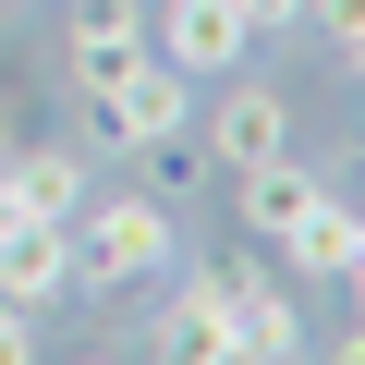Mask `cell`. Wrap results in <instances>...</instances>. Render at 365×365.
Here are the masks:
<instances>
[{
  "label": "cell",
  "instance_id": "277c9868",
  "mask_svg": "<svg viewBox=\"0 0 365 365\" xmlns=\"http://www.w3.org/2000/svg\"><path fill=\"white\" fill-rule=\"evenodd\" d=\"M220 304H232V365H317L304 353V317L268 268H220Z\"/></svg>",
  "mask_w": 365,
  "mask_h": 365
},
{
  "label": "cell",
  "instance_id": "2e32d148",
  "mask_svg": "<svg viewBox=\"0 0 365 365\" xmlns=\"http://www.w3.org/2000/svg\"><path fill=\"white\" fill-rule=\"evenodd\" d=\"M13 220H25V207H13V170H0V232H13Z\"/></svg>",
  "mask_w": 365,
  "mask_h": 365
},
{
  "label": "cell",
  "instance_id": "52a82bcc",
  "mask_svg": "<svg viewBox=\"0 0 365 365\" xmlns=\"http://www.w3.org/2000/svg\"><path fill=\"white\" fill-rule=\"evenodd\" d=\"M280 146H292L280 86H232V98L207 110V158H220V170H256V158H280Z\"/></svg>",
  "mask_w": 365,
  "mask_h": 365
},
{
  "label": "cell",
  "instance_id": "8fae6325",
  "mask_svg": "<svg viewBox=\"0 0 365 365\" xmlns=\"http://www.w3.org/2000/svg\"><path fill=\"white\" fill-rule=\"evenodd\" d=\"M353 220H365V207H353V195H329V182H317V207L292 220V244H280V268H304V280H341V268H353Z\"/></svg>",
  "mask_w": 365,
  "mask_h": 365
},
{
  "label": "cell",
  "instance_id": "9a60e30c",
  "mask_svg": "<svg viewBox=\"0 0 365 365\" xmlns=\"http://www.w3.org/2000/svg\"><path fill=\"white\" fill-rule=\"evenodd\" d=\"M341 280H353V304H365V220H353V268H341Z\"/></svg>",
  "mask_w": 365,
  "mask_h": 365
},
{
  "label": "cell",
  "instance_id": "6da1fadb",
  "mask_svg": "<svg viewBox=\"0 0 365 365\" xmlns=\"http://www.w3.org/2000/svg\"><path fill=\"white\" fill-rule=\"evenodd\" d=\"M158 268H182V232H170L158 195H98V207H73V292H134V280H158Z\"/></svg>",
  "mask_w": 365,
  "mask_h": 365
},
{
  "label": "cell",
  "instance_id": "5bb4252c",
  "mask_svg": "<svg viewBox=\"0 0 365 365\" xmlns=\"http://www.w3.org/2000/svg\"><path fill=\"white\" fill-rule=\"evenodd\" d=\"M232 13H244L256 37H280V25H304V0H232Z\"/></svg>",
  "mask_w": 365,
  "mask_h": 365
},
{
  "label": "cell",
  "instance_id": "30bf717a",
  "mask_svg": "<svg viewBox=\"0 0 365 365\" xmlns=\"http://www.w3.org/2000/svg\"><path fill=\"white\" fill-rule=\"evenodd\" d=\"M0 170H13V207H25V220H73V207H86V158H73V146H13Z\"/></svg>",
  "mask_w": 365,
  "mask_h": 365
},
{
  "label": "cell",
  "instance_id": "8992f818",
  "mask_svg": "<svg viewBox=\"0 0 365 365\" xmlns=\"http://www.w3.org/2000/svg\"><path fill=\"white\" fill-rule=\"evenodd\" d=\"M73 292V220H13L0 232V304H61Z\"/></svg>",
  "mask_w": 365,
  "mask_h": 365
},
{
  "label": "cell",
  "instance_id": "7a4b0ae2",
  "mask_svg": "<svg viewBox=\"0 0 365 365\" xmlns=\"http://www.w3.org/2000/svg\"><path fill=\"white\" fill-rule=\"evenodd\" d=\"M182 98H195V73H170L146 49V61H122V73L86 86V134L122 146V158H158V146H182Z\"/></svg>",
  "mask_w": 365,
  "mask_h": 365
},
{
  "label": "cell",
  "instance_id": "5b68a950",
  "mask_svg": "<svg viewBox=\"0 0 365 365\" xmlns=\"http://www.w3.org/2000/svg\"><path fill=\"white\" fill-rule=\"evenodd\" d=\"M146 353H158V365H232V304H220V268H182V292L158 304Z\"/></svg>",
  "mask_w": 365,
  "mask_h": 365
},
{
  "label": "cell",
  "instance_id": "4fadbf2b",
  "mask_svg": "<svg viewBox=\"0 0 365 365\" xmlns=\"http://www.w3.org/2000/svg\"><path fill=\"white\" fill-rule=\"evenodd\" d=\"M0 365H37V317L25 304H0Z\"/></svg>",
  "mask_w": 365,
  "mask_h": 365
},
{
  "label": "cell",
  "instance_id": "ba28073f",
  "mask_svg": "<svg viewBox=\"0 0 365 365\" xmlns=\"http://www.w3.org/2000/svg\"><path fill=\"white\" fill-rule=\"evenodd\" d=\"M61 49H73V73H86V86H98V73H122V61H146V0H73Z\"/></svg>",
  "mask_w": 365,
  "mask_h": 365
},
{
  "label": "cell",
  "instance_id": "7c38bea8",
  "mask_svg": "<svg viewBox=\"0 0 365 365\" xmlns=\"http://www.w3.org/2000/svg\"><path fill=\"white\" fill-rule=\"evenodd\" d=\"M304 13H317V37H329L341 61H365V0H304Z\"/></svg>",
  "mask_w": 365,
  "mask_h": 365
},
{
  "label": "cell",
  "instance_id": "e0dca14e",
  "mask_svg": "<svg viewBox=\"0 0 365 365\" xmlns=\"http://www.w3.org/2000/svg\"><path fill=\"white\" fill-rule=\"evenodd\" d=\"M86 365H122V353H86Z\"/></svg>",
  "mask_w": 365,
  "mask_h": 365
},
{
  "label": "cell",
  "instance_id": "9c48e42d",
  "mask_svg": "<svg viewBox=\"0 0 365 365\" xmlns=\"http://www.w3.org/2000/svg\"><path fill=\"white\" fill-rule=\"evenodd\" d=\"M232 195H244V232H256V244H292V220L317 207V170H292V146H280V158L232 170Z\"/></svg>",
  "mask_w": 365,
  "mask_h": 365
},
{
  "label": "cell",
  "instance_id": "3957f363",
  "mask_svg": "<svg viewBox=\"0 0 365 365\" xmlns=\"http://www.w3.org/2000/svg\"><path fill=\"white\" fill-rule=\"evenodd\" d=\"M146 49H158L170 73H244L256 25L232 13V0H158V13H146Z\"/></svg>",
  "mask_w": 365,
  "mask_h": 365
}]
</instances>
